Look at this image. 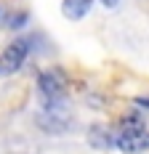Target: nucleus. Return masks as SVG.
I'll use <instances>...</instances> for the list:
<instances>
[{"instance_id": "f257e3e1", "label": "nucleus", "mask_w": 149, "mask_h": 154, "mask_svg": "<svg viewBox=\"0 0 149 154\" xmlns=\"http://www.w3.org/2000/svg\"><path fill=\"white\" fill-rule=\"evenodd\" d=\"M120 152H147L149 149V128L138 117H128L115 133V141Z\"/></svg>"}, {"instance_id": "f03ea898", "label": "nucleus", "mask_w": 149, "mask_h": 154, "mask_svg": "<svg viewBox=\"0 0 149 154\" xmlns=\"http://www.w3.org/2000/svg\"><path fill=\"white\" fill-rule=\"evenodd\" d=\"M30 56V40H14L0 53V75H14L21 69V64Z\"/></svg>"}, {"instance_id": "7ed1b4c3", "label": "nucleus", "mask_w": 149, "mask_h": 154, "mask_svg": "<svg viewBox=\"0 0 149 154\" xmlns=\"http://www.w3.org/2000/svg\"><path fill=\"white\" fill-rule=\"evenodd\" d=\"M37 88L45 106H59L64 101V80L59 72H43L37 77Z\"/></svg>"}, {"instance_id": "20e7f679", "label": "nucleus", "mask_w": 149, "mask_h": 154, "mask_svg": "<svg viewBox=\"0 0 149 154\" xmlns=\"http://www.w3.org/2000/svg\"><path fill=\"white\" fill-rule=\"evenodd\" d=\"M93 8V0H61V14L72 21H80L85 19Z\"/></svg>"}, {"instance_id": "39448f33", "label": "nucleus", "mask_w": 149, "mask_h": 154, "mask_svg": "<svg viewBox=\"0 0 149 154\" xmlns=\"http://www.w3.org/2000/svg\"><path fill=\"white\" fill-rule=\"evenodd\" d=\"M117 3H120V0H101V5H106V8H115Z\"/></svg>"}]
</instances>
